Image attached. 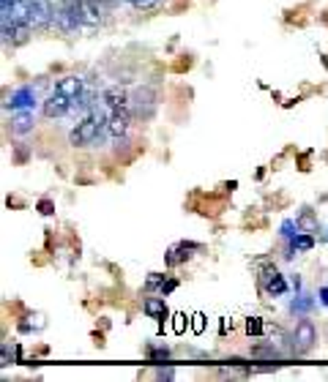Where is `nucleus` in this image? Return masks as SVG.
I'll use <instances>...</instances> for the list:
<instances>
[{
	"label": "nucleus",
	"mask_w": 328,
	"mask_h": 382,
	"mask_svg": "<svg viewBox=\"0 0 328 382\" xmlns=\"http://www.w3.org/2000/svg\"><path fill=\"white\" fill-rule=\"evenodd\" d=\"M98 118L91 115V118H85V121H80L77 126L71 128V134H69V142L74 145V148H85V145H91L96 139V134H98Z\"/></svg>",
	"instance_id": "obj_1"
},
{
	"label": "nucleus",
	"mask_w": 328,
	"mask_h": 382,
	"mask_svg": "<svg viewBox=\"0 0 328 382\" xmlns=\"http://www.w3.org/2000/svg\"><path fill=\"white\" fill-rule=\"evenodd\" d=\"M246 333H249V336H260V333H263V320H260V317L246 320Z\"/></svg>",
	"instance_id": "obj_17"
},
{
	"label": "nucleus",
	"mask_w": 328,
	"mask_h": 382,
	"mask_svg": "<svg viewBox=\"0 0 328 382\" xmlns=\"http://www.w3.org/2000/svg\"><path fill=\"white\" fill-rule=\"evenodd\" d=\"M191 320H194V322H191V331H194V333H202V331H205V317H202V314H194Z\"/></svg>",
	"instance_id": "obj_22"
},
{
	"label": "nucleus",
	"mask_w": 328,
	"mask_h": 382,
	"mask_svg": "<svg viewBox=\"0 0 328 382\" xmlns=\"http://www.w3.org/2000/svg\"><path fill=\"white\" fill-rule=\"evenodd\" d=\"M69 112V96H63V93H52L47 101H44V115L47 118H60V115H66Z\"/></svg>",
	"instance_id": "obj_8"
},
{
	"label": "nucleus",
	"mask_w": 328,
	"mask_h": 382,
	"mask_svg": "<svg viewBox=\"0 0 328 382\" xmlns=\"http://www.w3.org/2000/svg\"><path fill=\"white\" fill-rule=\"evenodd\" d=\"M260 287H263L268 295H284V293H287V281H284V276H282L277 268H266V270L260 273Z\"/></svg>",
	"instance_id": "obj_4"
},
{
	"label": "nucleus",
	"mask_w": 328,
	"mask_h": 382,
	"mask_svg": "<svg viewBox=\"0 0 328 382\" xmlns=\"http://www.w3.org/2000/svg\"><path fill=\"white\" fill-rule=\"evenodd\" d=\"M315 341H318L315 325H312L309 320H301V322L295 325V333H293V349H295L298 355H304V352H309V349L315 347Z\"/></svg>",
	"instance_id": "obj_2"
},
{
	"label": "nucleus",
	"mask_w": 328,
	"mask_h": 382,
	"mask_svg": "<svg viewBox=\"0 0 328 382\" xmlns=\"http://www.w3.org/2000/svg\"><path fill=\"white\" fill-rule=\"evenodd\" d=\"M8 104H11V110H31L33 104H36V93L31 90V87H22V90H17L11 98H8Z\"/></svg>",
	"instance_id": "obj_11"
},
{
	"label": "nucleus",
	"mask_w": 328,
	"mask_h": 382,
	"mask_svg": "<svg viewBox=\"0 0 328 382\" xmlns=\"http://www.w3.org/2000/svg\"><path fill=\"white\" fill-rule=\"evenodd\" d=\"M184 249H187V243H178V246H173V249H170V257H167V265H181V262H184V259L189 257V254H181Z\"/></svg>",
	"instance_id": "obj_16"
},
{
	"label": "nucleus",
	"mask_w": 328,
	"mask_h": 382,
	"mask_svg": "<svg viewBox=\"0 0 328 382\" xmlns=\"http://www.w3.org/2000/svg\"><path fill=\"white\" fill-rule=\"evenodd\" d=\"M135 107H137V115L150 118L153 110H156V93L150 87H137L135 90Z\"/></svg>",
	"instance_id": "obj_7"
},
{
	"label": "nucleus",
	"mask_w": 328,
	"mask_h": 382,
	"mask_svg": "<svg viewBox=\"0 0 328 382\" xmlns=\"http://www.w3.org/2000/svg\"><path fill=\"white\" fill-rule=\"evenodd\" d=\"M175 287H178V281H173V279H170V281H164V284H162V290H159V293H162V295H170Z\"/></svg>",
	"instance_id": "obj_23"
},
{
	"label": "nucleus",
	"mask_w": 328,
	"mask_h": 382,
	"mask_svg": "<svg viewBox=\"0 0 328 382\" xmlns=\"http://www.w3.org/2000/svg\"><path fill=\"white\" fill-rule=\"evenodd\" d=\"M83 22H88V25H98L101 22V6H98V0H83Z\"/></svg>",
	"instance_id": "obj_14"
},
{
	"label": "nucleus",
	"mask_w": 328,
	"mask_h": 382,
	"mask_svg": "<svg viewBox=\"0 0 328 382\" xmlns=\"http://www.w3.org/2000/svg\"><path fill=\"white\" fill-rule=\"evenodd\" d=\"M142 311H145L150 320H159V322L167 320V303H164V297H148V300L142 303Z\"/></svg>",
	"instance_id": "obj_9"
},
{
	"label": "nucleus",
	"mask_w": 328,
	"mask_h": 382,
	"mask_svg": "<svg viewBox=\"0 0 328 382\" xmlns=\"http://www.w3.org/2000/svg\"><path fill=\"white\" fill-rule=\"evenodd\" d=\"M162 284H164V276H162V273H148L145 290H162Z\"/></svg>",
	"instance_id": "obj_18"
},
{
	"label": "nucleus",
	"mask_w": 328,
	"mask_h": 382,
	"mask_svg": "<svg viewBox=\"0 0 328 382\" xmlns=\"http://www.w3.org/2000/svg\"><path fill=\"white\" fill-rule=\"evenodd\" d=\"M323 303L328 306V290H323Z\"/></svg>",
	"instance_id": "obj_26"
},
{
	"label": "nucleus",
	"mask_w": 328,
	"mask_h": 382,
	"mask_svg": "<svg viewBox=\"0 0 328 382\" xmlns=\"http://www.w3.org/2000/svg\"><path fill=\"white\" fill-rule=\"evenodd\" d=\"M132 126V115H129V110L123 107V110H112L110 112V121H107V128H110V134L112 137H123L126 131Z\"/></svg>",
	"instance_id": "obj_6"
},
{
	"label": "nucleus",
	"mask_w": 328,
	"mask_h": 382,
	"mask_svg": "<svg viewBox=\"0 0 328 382\" xmlns=\"http://www.w3.org/2000/svg\"><path fill=\"white\" fill-rule=\"evenodd\" d=\"M293 249H301V252H309L312 249V238H309V232H304L295 243H293Z\"/></svg>",
	"instance_id": "obj_20"
},
{
	"label": "nucleus",
	"mask_w": 328,
	"mask_h": 382,
	"mask_svg": "<svg viewBox=\"0 0 328 382\" xmlns=\"http://www.w3.org/2000/svg\"><path fill=\"white\" fill-rule=\"evenodd\" d=\"M170 352H167V347L164 349H150V358H156V361H164Z\"/></svg>",
	"instance_id": "obj_24"
},
{
	"label": "nucleus",
	"mask_w": 328,
	"mask_h": 382,
	"mask_svg": "<svg viewBox=\"0 0 328 382\" xmlns=\"http://www.w3.org/2000/svg\"><path fill=\"white\" fill-rule=\"evenodd\" d=\"M31 128H33V112L31 110H22L11 118V131L14 134H28Z\"/></svg>",
	"instance_id": "obj_12"
},
{
	"label": "nucleus",
	"mask_w": 328,
	"mask_h": 382,
	"mask_svg": "<svg viewBox=\"0 0 328 382\" xmlns=\"http://www.w3.org/2000/svg\"><path fill=\"white\" fill-rule=\"evenodd\" d=\"M55 90L63 93V96H69V98H77V96L83 93V80H80V77H63Z\"/></svg>",
	"instance_id": "obj_13"
},
{
	"label": "nucleus",
	"mask_w": 328,
	"mask_h": 382,
	"mask_svg": "<svg viewBox=\"0 0 328 382\" xmlns=\"http://www.w3.org/2000/svg\"><path fill=\"white\" fill-rule=\"evenodd\" d=\"M295 229H301V232H318V216L312 211H304L298 218H295Z\"/></svg>",
	"instance_id": "obj_15"
},
{
	"label": "nucleus",
	"mask_w": 328,
	"mask_h": 382,
	"mask_svg": "<svg viewBox=\"0 0 328 382\" xmlns=\"http://www.w3.org/2000/svg\"><path fill=\"white\" fill-rule=\"evenodd\" d=\"M55 17L60 19V25H63L66 31L77 28V25L83 22V0H66Z\"/></svg>",
	"instance_id": "obj_3"
},
{
	"label": "nucleus",
	"mask_w": 328,
	"mask_h": 382,
	"mask_svg": "<svg viewBox=\"0 0 328 382\" xmlns=\"http://www.w3.org/2000/svg\"><path fill=\"white\" fill-rule=\"evenodd\" d=\"M52 17H55V8L49 0H31V25L44 28V25H49Z\"/></svg>",
	"instance_id": "obj_5"
},
{
	"label": "nucleus",
	"mask_w": 328,
	"mask_h": 382,
	"mask_svg": "<svg viewBox=\"0 0 328 382\" xmlns=\"http://www.w3.org/2000/svg\"><path fill=\"white\" fill-rule=\"evenodd\" d=\"M39 208H42V213H52V205H49L47 200H44V202H42V205H39Z\"/></svg>",
	"instance_id": "obj_25"
},
{
	"label": "nucleus",
	"mask_w": 328,
	"mask_h": 382,
	"mask_svg": "<svg viewBox=\"0 0 328 382\" xmlns=\"http://www.w3.org/2000/svg\"><path fill=\"white\" fill-rule=\"evenodd\" d=\"M252 355H257V358H277V349H271V347H254Z\"/></svg>",
	"instance_id": "obj_21"
},
{
	"label": "nucleus",
	"mask_w": 328,
	"mask_h": 382,
	"mask_svg": "<svg viewBox=\"0 0 328 382\" xmlns=\"http://www.w3.org/2000/svg\"><path fill=\"white\" fill-rule=\"evenodd\" d=\"M187 325H189L187 314H175V317H173V331H175L178 336H181V333L187 331Z\"/></svg>",
	"instance_id": "obj_19"
},
{
	"label": "nucleus",
	"mask_w": 328,
	"mask_h": 382,
	"mask_svg": "<svg viewBox=\"0 0 328 382\" xmlns=\"http://www.w3.org/2000/svg\"><path fill=\"white\" fill-rule=\"evenodd\" d=\"M104 104L110 107V110H123L126 104H129V96H126V90L123 87H107L104 90Z\"/></svg>",
	"instance_id": "obj_10"
}]
</instances>
